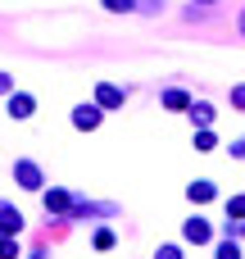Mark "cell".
<instances>
[{
  "mask_svg": "<svg viewBox=\"0 0 245 259\" xmlns=\"http://www.w3.org/2000/svg\"><path fill=\"white\" fill-rule=\"evenodd\" d=\"M73 127H77V132L100 127V105H77V109H73Z\"/></svg>",
  "mask_w": 245,
  "mask_h": 259,
  "instance_id": "cell-1",
  "label": "cell"
},
{
  "mask_svg": "<svg viewBox=\"0 0 245 259\" xmlns=\"http://www.w3.org/2000/svg\"><path fill=\"white\" fill-rule=\"evenodd\" d=\"M14 178H18V182H23L27 191H41V168H36V164L18 159V164H14Z\"/></svg>",
  "mask_w": 245,
  "mask_h": 259,
  "instance_id": "cell-2",
  "label": "cell"
},
{
  "mask_svg": "<svg viewBox=\"0 0 245 259\" xmlns=\"http://www.w3.org/2000/svg\"><path fill=\"white\" fill-rule=\"evenodd\" d=\"M32 109H36V100L27 91H9V114L14 118H32Z\"/></svg>",
  "mask_w": 245,
  "mask_h": 259,
  "instance_id": "cell-3",
  "label": "cell"
},
{
  "mask_svg": "<svg viewBox=\"0 0 245 259\" xmlns=\"http://www.w3.org/2000/svg\"><path fill=\"white\" fill-rule=\"evenodd\" d=\"M182 237H186L191 246H205V241H209V223H205V219L195 214V219H186V228H182Z\"/></svg>",
  "mask_w": 245,
  "mask_h": 259,
  "instance_id": "cell-4",
  "label": "cell"
},
{
  "mask_svg": "<svg viewBox=\"0 0 245 259\" xmlns=\"http://www.w3.org/2000/svg\"><path fill=\"white\" fill-rule=\"evenodd\" d=\"M95 100H100V109H118V105H123V87H114V82H105V87L95 91Z\"/></svg>",
  "mask_w": 245,
  "mask_h": 259,
  "instance_id": "cell-5",
  "label": "cell"
},
{
  "mask_svg": "<svg viewBox=\"0 0 245 259\" xmlns=\"http://www.w3.org/2000/svg\"><path fill=\"white\" fill-rule=\"evenodd\" d=\"M68 205H73V196H68V191H45V214H50V209H55V214H64Z\"/></svg>",
  "mask_w": 245,
  "mask_h": 259,
  "instance_id": "cell-6",
  "label": "cell"
},
{
  "mask_svg": "<svg viewBox=\"0 0 245 259\" xmlns=\"http://www.w3.org/2000/svg\"><path fill=\"white\" fill-rule=\"evenodd\" d=\"M186 196H191L195 205H205V200H214V182H191V187H186Z\"/></svg>",
  "mask_w": 245,
  "mask_h": 259,
  "instance_id": "cell-7",
  "label": "cell"
},
{
  "mask_svg": "<svg viewBox=\"0 0 245 259\" xmlns=\"http://www.w3.org/2000/svg\"><path fill=\"white\" fill-rule=\"evenodd\" d=\"M0 228H5V232H9V237H14V232H18V228H23V214H18V209H9V205H5V209H0Z\"/></svg>",
  "mask_w": 245,
  "mask_h": 259,
  "instance_id": "cell-8",
  "label": "cell"
},
{
  "mask_svg": "<svg viewBox=\"0 0 245 259\" xmlns=\"http://www.w3.org/2000/svg\"><path fill=\"white\" fill-rule=\"evenodd\" d=\"M164 105H168V109H191L186 91H164Z\"/></svg>",
  "mask_w": 245,
  "mask_h": 259,
  "instance_id": "cell-9",
  "label": "cell"
},
{
  "mask_svg": "<svg viewBox=\"0 0 245 259\" xmlns=\"http://www.w3.org/2000/svg\"><path fill=\"white\" fill-rule=\"evenodd\" d=\"M191 118H195L200 127H209V123H214V109H209V105H191Z\"/></svg>",
  "mask_w": 245,
  "mask_h": 259,
  "instance_id": "cell-10",
  "label": "cell"
},
{
  "mask_svg": "<svg viewBox=\"0 0 245 259\" xmlns=\"http://www.w3.org/2000/svg\"><path fill=\"white\" fill-rule=\"evenodd\" d=\"M0 259H18V241L14 237H0Z\"/></svg>",
  "mask_w": 245,
  "mask_h": 259,
  "instance_id": "cell-11",
  "label": "cell"
},
{
  "mask_svg": "<svg viewBox=\"0 0 245 259\" xmlns=\"http://www.w3.org/2000/svg\"><path fill=\"white\" fill-rule=\"evenodd\" d=\"M105 9H114V14H132L136 0H105Z\"/></svg>",
  "mask_w": 245,
  "mask_h": 259,
  "instance_id": "cell-12",
  "label": "cell"
},
{
  "mask_svg": "<svg viewBox=\"0 0 245 259\" xmlns=\"http://www.w3.org/2000/svg\"><path fill=\"white\" fill-rule=\"evenodd\" d=\"M227 219H245V196H236V200H227Z\"/></svg>",
  "mask_w": 245,
  "mask_h": 259,
  "instance_id": "cell-13",
  "label": "cell"
},
{
  "mask_svg": "<svg viewBox=\"0 0 245 259\" xmlns=\"http://www.w3.org/2000/svg\"><path fill=\"white\" fill-rule=\"evenodd\" d=\"M109 246H114V232L100 228V232H95V250H109Z\"/></svg>",
  "mask_w": 245,
  "mask_h": 259,
  "instance_id": "cell-14",
  "label": "cell"
},
{
  "mask_svg": "<svg viewBox=\"0 0 245 259\" xmlns=\"http://www.w3.org/2000/svg\"><path fill=\"white\" fill-rule=\"evenodd\" d=\"M218 259H241V250H236L232 241H223V246H218Z\"/></svg>",
  "mask_w": 245,
  "mask_h": 259,
  "instance_id": "cell-15",
  "label": "cell"
},
{
  "mask_svg": "<svg viewBox=\"0 0 245 259\" xmlns=\"http://www.w3.org/2000/svg\"><path fill=\"white\" fill-rule=\"evenodd\" d=\"M155 259H182V250H177V246H159V250H155Z\"/></svg>",
  "mask_w": 245,
  "mask_h": 259,
  "instance_id": "cell-16",
  "label": "cell"
},
{
  "mask_svg": "<svg viewBox=\"0 0 245 259\" xmlns=\"http://www.w3.org/2000/svg\"><path fill=\"white\" fill-rule=\"evenodd\" d=\"M195 150H214V132H200L195 137Z\"/></svg>",
  "mask_w": 245,
  "mask_h": 259,
  "instance_id": "cell-17",
  "label": "cell"
},
{
  "mask_svg": "<svg viewBox=\"0 0 245 259\" xmlns=\"http://www.w3.org/2000/svg\"><path fill=\"white\" fill-rule=\"evenodd\" d=\"M232 105H236V109H245V87H236V91H232Z\"/></svg>",
  "mask_w": 245,
  "mask_h": 259,
  "instance_id": "cell-18",
  "label": "cell"
},
{
  "mask_svg": "<svg viewBox=\"0 0 245 259\" xmlns=\"http://www.w3.org/2000/svg\"><path fill=\"white\" fill-rule=\"evenodd\" d=\"M5 91H14V77H9V73H0V96H5Z\"/></svg>",
  "mask_w": 245,
  "mask_h": 259,
  "instance_id": "cell-19",
  "label": "cell"
},
{
  "mask_svg": "<svg viewBox=\"0 0 245 259\" xmlns=\"http://www.w3.org/2000/svg\"><path fill=\"white\" fill-rule=\"evenodd\" d=\"M241 36H245V9H241Z\"/></svg>",
  "mask_w": 245,
  "mask_h": 259,
  "instance_id": "cell-20",
  "label": "cell"
},
{
  "mask_svg": "<svg viewBox=\"0 0 245 259\" xmlns=\"http://www.w3.org/2000/svg\"><path fill=\"white\" fill-rule=\"evenodd\" d=\"M195 5H218V0H195Z\"/></svg>",
  "mask_w": 245,
  "mask_h": 259,
  "instance_id": "cell-21",
  "label": "cell"
}]
</instances>
